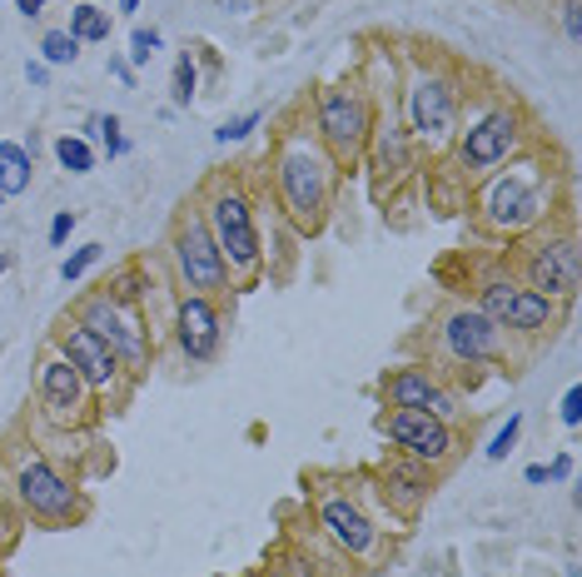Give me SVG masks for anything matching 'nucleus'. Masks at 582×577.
<instances>
[{
	"label": "nucleus",
	"mask_w": 582,
	"mask_h": 577,
	"mask_svg": "<svg viewBox=\"0 0 582 577\" xmlns=\"http://www.w3.org/2000/svg\"><path fill=\"white\" fill-rule=\"evenodd\" d=\"M334 170L313 129H289L274 150V190H279V210L289 214V225L299 235H319L334 204Z\"/></svg>",
	"instance_id": "nucleus-1"
},
{
	"label": "nucleus",
	"mask_w": 582,
	"mask_h": 577,
	"mask_svg": "<svg viewBox=\"0 0 582 577\" xmlns=\"http://www.w3.org/2000/svg\"><path fill=\"white\" fill-rule=\"evenodd\" d=\"M199 219H205L209 239L215 249L225 254V269H229V284H244V279L259 274L264 264V249H259V229H254V204L249 194L239 190L235 180H215L205 190V204H199Z\"/></svg>",
	"instance_id": "nucleus-2"
},
{
	"label": "nucleus",
	"mask_w": 582,
	"mask_h": 577,
	"mask_svg": "<svg viewBox=\"0 0 582 577\" xmlns=\"http://www.w3.org/2000/svg\"><path fill=\"white\" fill-rule=\"evenodd\" d=\"M70 319H76L80 329L95 333V339L119 359L125 374H145V369H150L155 343H150V329H145L135 304H119L115 294H105V288H90L85 299L70 309Z\"/></svg>",
	"instance_id": "nucleus-3"
},
{
	"label": "nucleus",
	"mask_w": 582,
	"mask_h": 577,
	"mask_svg": "<svg viewBox=\"0 0 582 577\" xmlns=\"http://www.w3.org/2000/svg\"><path fill=\"white\" fill-rule=\"evenodd\" d=\"M374 129V105L364 100V90L354 86H323L313 95V139H319L334 165H354L368 145Z\"/></svg>",
	"instance_id": "nucleus-4"
},
{
	"label": "nucleus",
	"mask_w": 582,
	"mask_h": 577,
	"mask_svg": "<svg viewBox=\"0 0 582 577\" xmlns=\"http://www.w3.org/2000/svg\"><path fill=\"white\" fill-rule=\"evenodd\" d=\"M478 309L513 339H543L562 319V299H548V294L517 284V279H483L478 284Z\"/></svg>",
	"instance_id": "nucleus-5"
},
{
	"label": "nucleus",
	"mask_w": 582,
	"mask_h": 577,
	"mask_svg": "<svg viewBox=\"0 0 582 577\" xmlns=\"http://www.w3.org/2000/svg\"><path fill=\"white\" fill-rule=\"evenodd\" d=\"M15 498H21V508L35 523H50V528H65V523H80V518H85V493L65 478L50 459H41V453L15 459Z\"/></svg>",
	"instance_id": "nucleus-6"
},
{
	"label": "nucleus",
	"mask_w": 582,
	"mask_h": 577,
	"mask_svg": "<svg viewBox=\"0 0 582 577\" xmlns=\"http://www.w3.org/2000/svg\"><path fill=\"white\" fill-rule=\"evenodd\" d=\"M170 259H174V274H180L184 294H205V299L229 294L225 254L215 249V239H209L199 214H180V225H174V235H170Z\"/></svg>",
	"instance_id": "nucleus-7"
},
{
	"label": "nucleus",
	"mask_w": 582,
	"mask_h": 577,
	"mask_svg": "<svg viewBox=\"0 0 582 577\" xmlns=\"http://www.w3.org/2000/svg\"><path fill=\"white\" fill-rule=\"evenodd\" d=\"M517 145H523V115L513 105H493L458 135L453 155H458V170L464 174H493L498 165L513 160Z\"/></svg>",
	"instance_id": "nucleus-8"
},
{
	"label": "nucleus",
	"mask_w": 582,
	"mask_h": 577,
	"mask_svg": "<svg viewBox=\"0 0 582 577\" xmlns=\"http://www.w3.org/2000/svg\"><path fill=\"white\" fill-rule=\"evenodd\" d=\"M478 214H483V225L498 229V235H523V229H533L543 214H548V194H543V184L533 180L528 170H507L483 190Z\"/></svg>",
	"instance_id": "nucleus-9"
},
{
	"label": "nucleus",
	"mask_w": 582,
	"mask_h": 577,
	"mask_svg": "<svg viewBox=\"0 0 582 577\" xmlns=\"http://www.w3.org/2000/svg\"><path fill=\"white\" fill-rule=\"evenodd\" d=\"M458 120V80L443 70H419L409 80V129L423 145H448Z\"/></svg>",
	"instance_id": "nucleus-10"
},
{
	"label": "nucleus",
	"mask_w": 582,
	"mask_h": 577,
	"mask_svg": "<svg viewBox=\"0 0 582 577\" xmlns=\"http://www.w3.org/2000/svg\"><path fill=\"white\" fill-rule=\"evenodd\" d=\"M55 353H60L65 364H70L80 378H85L90 394H105V398H119V394H125V378H129V374L119 369V359H115V353H110L90 329H80L76 319H65L60 329H55Z\"/></svg>",
	"instance_id": "nucleus-11"
},
{
	"label": "nucleus",
	"mask_w": 582,
	"mask_h": 577,
	"mask_svg": "<svg viewBox=\"0 0 582 577\" xmlns=\"http://www.w3.org/2000/svg\"><path fill=\"white\" fill-rule=\"evenodd\" d=\"M378 428H384L388 443H399L403 459L423 463V468H443V463L453 459V449H458L448 418L413 414V408H393V414H384V418H378Z\"/></svg>",
	"instance_id": "nucleus-12"
},
{
	"label": "nucleus",
	"mask_w": 582,
	"mask_h": 577,
	"mask_svg": "<svg viewBox=\"0 0 582 577\" xmlns=\"http://www.w3.org/2000/svg\"><path fill=\"white\" fill-rule=\"evenodd\" d=\"M438 339H443V349H448L453 364L478 369V364H498V359H503V339H507V333L498 329V324L488 319L478 304H473V309H468V304H458V309L443 314Z\"/></svg>",
	"instance_id": "nucleus-13"
},
{
	"label": "nucleus",
	"mask_w": 582,
	"mask_h": 577,
	"mask_svg": "<svg viewBox=\"0 0 582 577\" xmlns=\"http://www.w3.org/2000/svg\"><path fill=\"white\" fill-rule=\"evenodd\" d=\"M578 279H582V269H578V239L572 235H543L523 254V284L548 294V299H572Z\"/></svg>",
	"instance_id": "nucleus-14"
},
{
	"label": "nucleus",
	"mask_w": 582,
	"mask_h": 577,
	"mask_svg": "<svg viewBox=\"0 0 582 577\" xmlns=\"http://www.w3.org/2000/svg\"><path fill=\"white\" fill-rule=\"evenodd\" d=\"M174 343L190 364H209L225 343V314H219V299H205V294H180L174 304Z\"/></svg>",
	"instance_id": "nucleus-15"
},
{
	"label": "nucleus",
	"mask_w": 582,
	"mask_h": 577,
	"mask_svg": "<svg viewBox=\"0 0 582 577\" xmlns=\"http://www.w3.org/2000/svg\"><path fill=\"white\" fill-rule=\"evenodd\" d=\"M319 528H323V538H329L344 557H354V563H368V557L378 553V528L368 523V513L349 498V493H323Z\"/></svg>",
	"instance_id": "nucleus-16"
},
{
	"label": "nucleus",
	"mask_w": 582,
	"mask_h": 577,
	"mask_svg": "<svg viewBox=\"0 0 582 577\" xmlns=\"http://www.w3.org/2000/svg\"><path fill=\"white\" fill-rule=\"evenodd\" d=\"M41 414H45V423H55V428H76V423L90 418L85 378L65 364L60 353H50V359L41 364Z\"/></svg>",
	"instance_id": "nucleus-17"
},
{
	"label": "nucleus",
	"mask_w": 582,
	"mask_h": 577,
	"mask_svg": "<svg viewBox=\"0 0 582 577\" xmlns=\"http://www.w3.org/2000/svg\"><path fill=\"white\" fill-rule=\"evenodd\" d=\"M384 398H388V408H413V414H433V418L458 414V398L433 374H423V369H393V374H384Z\"/></svg>",
	"instance_id": "nucleus-18"
},
{
	"label": "nucleus",
	"mask_w": 582,
	"mask_h": 577,
	"mask_svg": "<svg viewBox=\"0 0 582 577\" xmlns=\"http://www.w3.org/2000/svg\"><path fill=\"white\" fill-rule=\"evenodd\" d=\"M368 155H374V174L384 190H393V184L403 180V174L413 170V150H409V135L399 129V120H374V129H368Z\"/></svg>",
	"instance_id": "nucleus-19"
},
{
	"label": "nucleus",
	"mask_w": 582,
	"mask_h": 577,
	"mask_svg": "<svg viewBox=\"0 0 582 577\" xmlns=\"http://www.w3.org/2000/svg\"><path fill=\"white\" fill-rule=\"evenodd\" d=\"M35 174V150L15 145V139H0V200H15V194L31 190Z\"/></svg>",
	"instance_id": "nucleus-20"
},
{
	"label": "nucleus",
	"mask_w": 582,
	"mask_h": 577,
	"mask_svg": "<svg viewBox=\"0 0 582 577\" xmlns=\"http://www.w3.org/2000/svg\"><path fill=\"white\" fill-rule=\"evenodd\" d=\"M110 11L105 5H95V0H80L76 11H70V35H76L80 45H100V41H110Z\"/></svg>",
	"instance_id": "nucleus-21"
},
{
	"label": "nucleus",
	"mask_w": 582,
	"mask_h": 577,
	"mask_svg": "<svg viewBox=\"0 0 582 577\" xmlns=\"http://www.w3.org/2000/svg\"><path fill=\"white\" fill-rule=\"evenodd\" d=\"M55 160H60V170H70V174H90L95 170V145H90L85 135H60L55 139Z\"/></svg>",
	"instance_id": "nucleus-22"
},
{
	"label": "nucleus",
	"mask_w": 582,
	"mask_h": 577,
	"mask_svg": "<svg viewBox=\"0 0 582 577\" xmlns=\"http://www.w3.org/2000/svg\"><path fill=\"white\" fill-rule=\"evenodd\" d=\"M85 139H90V145H95V139H100V145H105V155H110V160H119V155L129 150L125 129H119V115H90V120H85Z\"/></svg>",
	"instance_id": "nucleus-23"
},
{
	"label": "nucleus",
	"mask_w": 582,
	"mask_h": 577,
	"mask_svg": "<svg viewBox=\"0 0 582 577\" xmlns=\"http://www.w3.org/2000/svg\"><path fill=\"white\" fill-rule=\"evenodd\" d=\"M41 60L45 65H76L80 60V41L70 31H45L41 35Z\"/></svg>",
	"instance_id": "nucleus-24"
},
{
	"label": "nucleus",
	"mask_w": 582,
	"mask_h": 577,
	"mask_svg": "<svg viewBox=\"0 0 582 577\" xmlns=\"http://www.w3.org/2000/svg\"><path fill=\"white\" fill-rule=\"evenodd\" d=\"M194 90H199V70H194L190 55H180V60H174V86H170L174 105L190 110V105H194Z\"/></svg>",
	"instance_id": "nucleus-25"
},
{
	"label": "nucleus",
	"mask_w": 582,
	"mask_h": 577,
	"mask_svg": "<svg viewBox=\"0 0 582 577\" xmlns=\"http://www.w3.org/2000/svg\"><path fill=\"white\" fill-rule=\"evenodd\" d=\"M100 254H105V245H80L76 254H70V259L60 264V279H65V284H76V279H85L90 269L100 264Z\"/></svg>",
	"instance_id": "nucleus-26"
},
{
	"label": "nucleus",
	"mask_w": 582,
	"mask_h": 577,
	"mask_svg": "<svg viewBox=\"0 0 582 577\" xmlns=\"http://www.w3.org/2000/svg\"><path fill=\"white\" fill-rule=\"evenodd\" d=\"M517 433H523V414H507V423L498 428V433H493V443H488V459H493V463H503L507 453L517 449Z\"/></svg>",
	"instance_id": "nucleus-27"
},
{
	"label": "nucleus",
	"mask_w": 582,
	"mask_h": 577,
	"mask_svg": "<svg viewBox=\"0 0 582 577\" xmlns=\"http://www.w3.org/2000/svg\"><path fill=\"white\" fill-rule=\"evenodd\" d=\"M259 120H264V115H259V110H249V115L225 120V125L215 129V139H219V145H239V139H249V135H254V129H259Z\"/></svg>",
	"instance_id": "nucleus-28"
},
{
	"label": "nucleus",
	"mask_w": 582,
	"mask_h": 577,
	"mask_svg": "<svg viewBox=\"0 0 582 577\" xmlns=\"http://www.w3.org/2000/svg\"><path fill=\"white\" fill-rule=\"evenodd\" d=\"M155 55H160V31H155V25L145 31L140 25V31L129 35V65H150Z\"/></svg>",
	"instance_id": "nucleus-29"
},
{
	"label": "nucleus",
	"mask_w": 582,
	"mask_h": 577,
	"mask_svg": "<svg viewBox=\"0 0 582 577\" xmlns=\"http://www.w3.org/2000/svg\"><path fill=\"white\" fill-rule=\"evenodd\" d=\"M582 0H562V31H568V41L578 45L582 41Z\"/></svg>",
	"instance_id": "nucleus-30"
},
{
	"label": "nucleus",
	"mask_w": 582,
	"mask_h": 577,
	"mask_svg": "<svg viewBox=\"0 0 582 577\" xmlns=\"http://www.w3.org/2000/svg\"><path fill=\"white\" fill-rule=\"evenodd\" d=\"M562 423H568V428H582V388H578V384L562 394Z\"/></svg>",
	"instance_id": "nucleus-31"
},
{
	"label": "nucleus",
	"mask_w": 582,
	"mask_h": 577,
	"mask_svg": "<svg viewBox=\"0 0 582 577\" xmlns=\"http://www.w3.org/2000/svg\"><path fill=\"white\" fill-rule=\"evenodd\" d=\"M70 229H76V210H60V214L50 219V245L60 249L65 239H70Z\"/></svg>",
	"instance_id": "nucleus-32"
},
{
	"label": "nucleus",
	"mask_w": 582,
	"mask_h": 577,
	"mask_svg": "<svg viewBox=\"0 0 582 577\" xmlns=\"http://www.w3.org/2000/svg\"><path fill=\"white\" fill-rule=\"evenodd\" d=\"M110 76H115L125 90H135V65H129V60H119V55H110Z\"/></svg>",
	"instance_id": "nucleus-33"
},
{
	"label": "nucleus",
	"mask_w": 582,
	"mask_h": 577,
	"mask_svg": "<svg viewBox=\"0 0 582 577\" xmlns=\"http://www.w3.org/2000/svg\"><path fill=\"white\" fill-rule=\"evenodd\" d=\"M548 478L552 483H562V478H572V453H558V459L548 463Z\"/></svg>",
	"instance_id": "nucleus-34"
},
{
	"label": "nucleus",
	"mask_w": 582,
	"mask_h": 577,
	"mask_svg": "<svg viewBox=\"0 0 582 577\" xmlns=\"http://www.w3.org/2000/svg\"><path fill=\"white\" fill-rule=\"evenodd\" d=\"M25 80H31V86H50V65L31 60V65H25Z\"/></svg>",
	"instance_id": "nucleus-35"
},
{
	"label": "nucleus",
	"mask_w": 582,
	"mask_h": 577,
	"mask_svg": "<svg viewBox=\"0 0 582 577\" xmlns=\"http://www.w3.org/2000/svg\"><path fill=\"white\" fill-rule=\"evenodd\" d=\"M45 5H50V0H15V11H21L25 21H31V15H45Z\"/></svg>",
	"instance_id": "nucleus-36"
},
{
	"label": "nucleus",
	"mask_w": 582,
	"mask_h": 577,
	"mask_svg": "<svg viewBox=\"0 0 582 577\" xmlns=\"http://www.w3.org/2000/svg\"><path fill=\"white\" fill-rule=\"evenodd\" d=\"M523 478H528V483H548V468H543V463H533V468L523 473Z\"/></svg>",
	"instance_id": "nucleus-37"
},
{
	"label": "nucleus",
	"mask_w": 582,
	"mask_h": 577,
	"mask_svg": "<svg viewBox=\"0 0 582 577\" xmlns=\"http://www.w3.org/2000/svg\"><path fill=\"white\" fill-rule=\"evenodd\" d=\"M140 11V0H119V15H135Z\"/></svg>",
	"instance_id": "nucleus-38"
},
{
	"label": "nucleus",
	"mask_w": 582,
	"mask_h": 577,
	"mask_svg": "<svg viewBox=\"0 0 582 577\" xmlns=\"http://www.w3.org/2000/svg\"><path fill=\"white\" fill-rule=\"evenodd\" d=\"M5 269H11V254H5V249H0V274H5Z\"/></svg>",
	"instance_id": "nucleus-39"
},
{
	"label": "nucleus",
	"mask_w": 582,
	"mask_h": 577,
	"mask_svg": "<svg viewBox=\"0 0 582 577\" xmlns=\"http://www.w3.org/2000/svg\"><path fill=\"white\" fill-rule=\"evenodd\" d=\"M95 5H100V0H95Z\"/></svg>",
	"instance_id": "nucleus-40"
},
{
	"label": "nucleus",
	"mask_w": 582,
	"mask_h": 577,
	"mask_svg": "<svg viewBox=\"0 0 582 577\" xmlns=\"http://www.w3.org/2000/svg\"><path fill=\"white\" fill-rule=\"evenodd\" d=\"M0 204H5V200H0Z\"/></svg>",
	"instance_id": "nucleus-41"
}]
</instances>
